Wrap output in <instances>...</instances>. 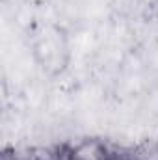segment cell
I'll return each mask as SVG.
<instances>
[{
  "label": "cell",
  "instance_id": "6da1fadb",
  "mask_svg": "<svg viewBox=\"0 0 158 160\" xmlns=\"http://www.w3.org/2000/svg\"><path fill=\"white\" fill-rule=\"evenodd\" d=\"M112 155L104 143L97 140H84L69 149L67 160H110Z\"/></svg>",
  "mask_w": 158,
  "mask_h": 160
}]
</instances>
